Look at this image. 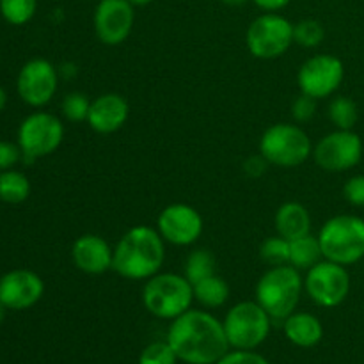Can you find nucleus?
I'll list each match as a JSON object with an SVG mask.
<instances>
[{"label":"nucleus","instance_id":"cd10ccee","mask_svg":"<svg viewBox=\"0 0 364 364\" xmlns=\"http://www.w3.org/2000/svg\"><path fill=\"white\" fill-rule=\"evenodd\" d=\"M326 39V28L318 20L306 18L294 23V41L304 48H316Z\"/></svg>","mask_w":364,"mask_h":364},{"label":"nucleus","instance_id":"423d86ee","mask_svg":"<svg viewBox=\"0 0 364 364\" xmlns=\"http://www.w3.org/2000/svg\"><path fill=\"white\" fill-rule=\"evenodd\" d=\"M259 153L270 166L294 169L313 155V144L306 130L295 123H276L263 132Z\"/></svg>","mask_w":364,"mask_h":364},{"label":"nucleus","instance_id":"9b49d317","mask_svg":"<svg viewBox=\"0 0 364 364\" xmlns=\"http://www.w3.org/2000/svg\"><path fill=\"white\" fill-rule=\"evenodd\" d=\"M313 160L327 173H345L363 159V141L354 130H334L313 146Z\"/></svg>","mask_w":364,"mask_h":364},{"label":"nucleus","instance_id":"c756f323","mask_svg":"<svg viewBox=\"0 0 364 364\" xmlns=\"http://www.w3.org/2000/svg\"><path fill=\"white\" fill-rule=\"evenodd\" d=\"M176 361L178 355L174 354L173 347L167 340L149 343L139 358V364H176Z\"/></svg>","mask_w":364,"mask_h":364},{"label":"nucleus","instance_id":"6ab92c4d","mask_svg":"<svg viewBox=\"0 0 364 364\" xmlns=\"http://www.w3.org/2000/svg\"><path fill=\"white\" fill-rule=\"evenodd\" d=\"M284 336L301 348H311L323 338V326L315 315L306 311H294L283 320Z\"/></svg>","mask_w":364,"mask_h":364},{"label":"nucleus","instance_id":"0eeeda50","mask_svg":"<svg viewBox=\"0 0 364 364\" xmlns=\"http://www.w3.org/2000/svg\"><path fill=\"white\" fill-rule=\"evenodd\" d=\"M294 23L279 13H263L249 23L245 45L252 57L279 59L294 45Z\"/></svg>","mask_w":364,"mask_h":364},{"label":"nucleus","instance_id":"4be33fe9","mask_svg":"<svg viewBox=\"0 0 364 364\" xmlns=\"http://www.w3.org/2000/svg\"><path fill=\"white\" fill-rule=\"evenodd\" d=\"M323 259L322 247H320L318 237H313L311 233L306 237L290 240V265L297 270H309L313 265Z\"/></svg>","mask_w":364,"mask_h":364},{"label":"nucleus","instance_id":"7ed1b4c3","mask_svg":"<svg viewBox=\"0 0 364 364\" xmlns=\"http://www.w3.org/2000/svg\"><path fill=\"white\" fill-rule=\"evenodd\" d=\"M304 291V277L291 265L269 267L256 283V302L270 318L284 320L297 309Z\"/></svg>","mask_w":364,"mask_h":364},{"label":"nucleus","instance_id":"ddd939ff","mask_svg":"<svg viewBox=\"0 0 364 364\" xmlns=\"http://www.w3.org/2000/svg\"><path fill=\"white\" fill-rule=\"evenodd\" d=\"M205 223L194 206L185 203L167 205L156 219V231L166 244L176 247H188L201 238Z\"/></svg>","mask_w":364,"mask_h":364},{"label":"nucleus","instance_id":"72a5a7b5","mask_svg":"<svg viewBox=\"0 0 364 364\" xmlns=\"http://www.w3.org/2000/svg\"><path fill=\"white\" fill-rule=\"evenodd\" d=\"M23 156L20 146L13 144V142L0 141V171L13 169L20 159Z\"/></svg>","mask_w":364,"mask_h":364},{"label":"nucleus","instance_id":"f3484780","mask_svg":"<svg viewBox=\"0 0 364 364\" xmlns=\"http://www.w3.org/2000/svg\"><path fill=\"white\" fill-rule=\"evenodd\" d=\"M71 262L80 272L100 276L112 269L114 247L100 235H82L71 245Z\"/></svg>","mask_w":364,"mask_h":364},{"label":"nucleus","instance_id":"393cba45","mask_svg":"<svg viewBox=\"0 0 364 364\" xmlns=\"http://www.w3.org/2000/svg\"><path fill=\"white\" fill-rule=\"evenodd\" d=\"M215 274V258L208 249H196L187 256L183 276L192 284Z\"/></svg>","mask_w":364,"mask_h":364},{"label":"nucleus","instance_id":"4468645a","mask_svg":"<svg viewBox=\"0 0 364 364\" xmlns=\"http://www.w3.org/2000/svg\"><path fill=\"white\" fill-rule=\"evenodd\" d=\"M135 23V7L128 0H100L92 14V27L100 43L117 46L127 41Z\"/></svg>","mask_w":364,"mask_h":364},{"label":"nucleus","instance_id":"4c0bfd02","mask_svg":"<svg viewBox=\"0 0 364 364\" xmlns=\"http://www.w3.org/2000/svg\"><path fill=\"white\" fill-rule=\"evenodd\" d=\"M134 7H146L153 2V0H128Z\"/></svg>","mask_w":364,"mask_h":364},{"label":"nucleus","instance_id":"2eb2a0df","mask_svg":"<svg viewBox=\"0 0 364 364\" xmlns=\"http://www.w3.org/2000/svg\"><path fill=\"white\" fill-rule=\"evenodd\" d=\"M57 85H59V70L50 60L41 57L25 63L16 80L20 98L36 109L52 102L57 92Z\"/></svg>","mask_w":364,"mask_h":364},{"label":"nucleus","instance_id":"c85d7f7f","mask_svg":"<svg viewBox=\"0 0 364 364\" xmlns=\"http://www.w3.org/2000/svg\"><path fill=\"white\" fill-rule=\"evenodd\" d=\"M89 109H91V100L84 95V92H70L64 96L63 103H60V110L63 116L71 123H84L87 121Z\"/></svg>","mask_w":364,"mask_h":364},{"label":"nucleus","instance_id":"5701e85b","mask_svg":"<svg viewBox=\"0 0 364 364\" xmlns=\"http://www.w3.org/2000/svg\"><path fill=\"white\" fill-rule=\"evenodd\" d=\"M31 196V181L23 173L14 169L0 171V201L20 205Z\"/></svg>","mask_w":364,"mask_h":364},{"label":"nucleus","instance_id":"f8f14e48","mask_svg":"<svg viewBox=\"0 0 364 364\" xmlns=\"http://www.w3.org/2000/svg\"><path fill=\"white\" fill-rule=\"evenodd\" d=\"M345 77V66L340 57L331 53H316L309 57L297 73V85L302 95L316 102L329 98L340 89Z\"/></svg>","mask_w":364,"mask_h":364},{"label":"nucleus","instance_id":"2f4dec72","mask_svg":"<svg viewBox=\"0 0 364 364\" xmlns=\"http://www.w3.org/2000/svg\"><path fill=\"white\" fill-rule=\"evenodd\" d=\"M343 196L352 206L364 208V174H358L347 180L343 187Z\"/></svg>","mask_w":364,"mask_h":364},{"label":"nucleus","instance_id":"c9c22d12","mask_svg":"<svg viewBox=\"0 0 364 364\" xmlns=\"http://www.w3.org/2000/svg\"><path fill=\"white\" fill-rule=\"evenodd\" d=\"M252 2L265 13H277V11L284 9L291 0H252Z\"/></svg>","mask_w":364,"mask_h":364},{"label":"nucleus","instance_id":"a211bd4d","mask_svg":"<svg viewBox=\"0 0 364 364\" xmlns=\"http://www.w3.org/2000/svg\"><path fill=\"white\" fill-rule=\"evenodd\" d=\"M130 116V105L127 98L117 92H105L91 100L87 124L92 132L102 135L114 134L127 124Z\"/></svg>","mask_w":364,"mask_h":364},{"label":"nucleus","instance_id":"1a4fd4ad","mask_svg":"<svg viewBox=\"0 0 364 364\" xmlns=\"http://www.w3.org/2000/svg\"><path fill=\"white\" fill-rule=\"evenodd\" d=\"M304 291L316 306L336 308L350 294V274L347 267L323 258L306 270Z\"/></svg>","mask_w":364,"mask_h":364},{"label":"nucleus","instance_id":"412c9836","mask_svg":"<svg viewBox=\"0 0 364 364\" xmlns=\"http://www.w3.org/2000/svg\"><path fill=\"white\" fill-rule=\"evenodd\" d=\"M192 288H194V301H198L206 309L220 308L230 299V287L217 274L198 281L192 284Z\"/></svg>","mask_w":364,"mask_h":364},{"label":"nucleus","instance_id":"f704fd0d","mask_svg":"<svg viewBox=\"0 0 364 364\" xmlns=\"http://www.w3.org/2000/svg\"><path fill=\"white\" fill-rule=\"evenodd\" d=\"M270 164L267 162L265 156L259 153V155H252L249 156L247 160L244 162V173L247 174L249 178H259L265 174L267 167H269Z\"/></svg>","mask_w":364,"mask_h":364},{"label":"nucleus","instance_id":"9d476101","mask_svg":"<svg viewBox=\"0 0 364 364\" xmlns=\"http://www.w3.org/2000/svg\"><path fill=\"white\" fill-rule=\"evenodd\" d=\"M63 139V121L50 112L31 114L18 128V146L27 160H38L55 153Z\"/></svg>","mask_w":364,"mask_h":364},{"label":"nucleus","instance_id":"6e6552de","mask_svg":"<svg viewBox=\"0 0 364 364\" xmlns=\"http://www.w3.org/2000/svg\"><path fill=\"white\" fill-rule=\"evenodd\" d=\"M270 316L256 301L235 304L226 313L223 326L230 347L237 350H255L269 338Z\"/></svg>","mask_w":364,"mask_h":364},{"label":"nucleus","instance_id":"f257e3e1","mask_svg":"<svg viewBox=\"0 0 364 364\" xmlns=\"http://www.w3.org/2000/svg\"><path fill=\"white\" fill-rule=\"evenodd\" d=\"M167 341L187 364H215L230 352L223 322L203 309H188L173 320Z\"/></svg>","mask_w":364,"mask_h":364},{"label":"nucleus","instance_id":"39448f33","mask_svg":"<svg viewBox=\"0 0 364 364\" xmlns=\"http://www.w3.org/2000/svg\"><path fill=\"white\" fill-rule=\"evenodd\" d=\"M323 258L348 267L364 258V219L350 213L331 217L318 233Z\"/></svg>","mask_w":364,"mask_h":364},{"label":"nucleus","instance_id":"ea45409f","mask_svg":"<svg viewBox=\"0 0 364 364\" xmlns=\"http://www.w3.org/2000/svg\"><path fill=\"white\" fill-rule=\"evenodd\" d=\"M4 318H6V306L0 304V323L4 322Z\"/></svg>","mask_w":364,"mask_h":364},{"label":"nucleus","instance_id":"dca6fc26","mask_svg":"<svg viewBox=\"0 0 364 364\" xmlns=\"http://www.w3.org/2000/svg\"><path fill=\"white\" fill-rule=\"evenodd\" d=\"M45 283L34 270L14 269L0 277V304L6 309L23 311L41 301Z\"/></svg>","mask_w":364,"mask_h":364},{"label":"nucleus","instance_id":"473e14b6","mask_svg":"<svg viewBox=\"0 0 364 364\" xmlns=\"http://www.w3.org/2000/svg\"><path fill=\"white\" fill-rule=\"evenodd\" d=\"M215 364H269V361L255 350H235L228 352Z\"/></svg>","mask_w":364,"mask_h":364},{"label":"nucleus","instance_id":"20e7f679","mask_svg":"<svg viewBox=\"0 0 364 364\" xmlns=\"http://www.w3.org/2000/svg\"><path fill=\"white\" fill-rule=\"evenodd\" d=\"M194 302L192 283L181 274L159 272L142 288V304L153 316L162 320H174L188 311Z\"/></svg>","mask_w":364,"mask_h":364},{"label":"nucleus","instance_id":"e433bc0d","mask_svg":"<svg viewBox=\"0 0 364 364\" xmlns=\"http://www.w3.org/2000/svg\"><path fill=\"white\" fill-rule=\"evenodd\" d=\"M223 4H226V6L230 7H238V6H244V4H247L249 0H220Z\"/></svg>","mask_w":364,"mask_h":364},{"label":"nucleus","instance_id":"aec40b11","mask_svg":"<svg viewBox=\"0 0 364 364\" xmlns=\"http://www.w3.org/2000/svg\"><path fill=\"white\" fill-rule=\"evenodd\" d=\"M274 224H276L277 235L287 240H295V238L311 233V215L308 208L297 201L283 203L277 208Z\"/></svg>","mask_w":364,"mask_h":364},{"label":"nucleus","instance_id":"f03ea898","mask_svg":"<svg viewBox=\"0 0 364 364\" xmlns=\"http://www.w3.org/2000/svg\"><path fill=\"white\" fill-rule=\"evenodd\" d=\"M166 242L156 228L134 226L114 245L112 270L128 281H148L162 270Z\"/></svg>","mask_w":364,"mask_h":364},{"label":"nucleus","instance_id":"b1692460","mask_svg":"<svg viewBox=\"0 0 364 364\" xmlns=\"http://www.w3.org/2000/svg\"><path fill=\"white\" fill-rule=\"evenodd\" d=\"M358 105L348 96H334L329 103V119L336 130H352L358 123Z\"/></svg>","mask_w":364,"mask_h":364},{"label":"nucleus","instance_id":"a878e982","mask_svg":"<svg viewBox=\"0 0 364 364\" xmlns=\"http://www.w3.org/2000/svg\"><path fill=\"white\" fill-rule=\"evenodd\" d=\"M38 0H0V14L11 25H25L34 18Z\"/></svg>","mask_w":364,"mask_h":364},{"label":"nucleus","instance_id":"bb28decb","mask_svg":"<svg viewBox=\"0 0 364 364\" xmlns=\"http://www.w3.org/2000/svg\"><path fill=\"white\" fill-rule=\"evenodd\" d=\"M259 256L270 267L290 265L288 263L290 262V240L279 237V235L265 238L263 244L259 245Z\"/></svg>","mask_w":364,"mask_h":364},{"label":"nucleus","instance_id":"58836bf2","mask_svg":"<svg viewBox=\"0 0 364 364\" xmlns=\"http://www.w3.org/2000/svg\"><path fill=\"white\" fill-rule=\"evenodd\" d=\"M6 103H7V95H6V91H4V89L0 87V112H2V110H4Z\"/></svg>","mask_w":364,"mask_h":364},{"label":"nucleus","instance_id":"7c9ffc66","mask_svg":"<svg viewBox=\"0 0 364 364\" xmlns=\"http://www.w3.org/2000/svg\"><path fill=\"white\" fill-rule=\"evenodd\" d=\"M316 114V100L311 96L302 95L297 96L291 103V117L295 123H308Z\"/></svg>","mask_w":364,"mask_h":364}]
</instances>
